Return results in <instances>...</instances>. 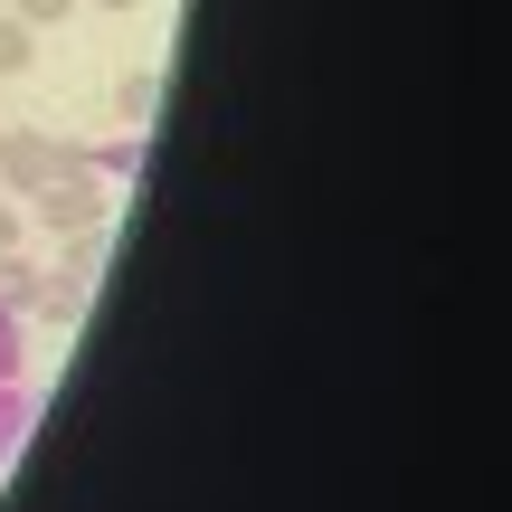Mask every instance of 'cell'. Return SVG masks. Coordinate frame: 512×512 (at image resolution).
<instances>
[{
	"label": "cell",
	"mask_w": 512,
	"mask_h": 512,
	"mask_svg": "<svg viewBox=\"0 0 512 512\" xmlns=\"http://www.w3.org/2000/svg\"><path fill=\"white\" fill-rule=\"evenodd\" d=\"M105 181H95V171L86 162H76V171H57V181L48 190H29V219L38 228H57V238H86V228H105Z\"/></svg>",
	"instance_id": "6da1fadb"
},
{
	"label": "cell",
	"mask_w": 512,
	"mask_h": 512,
	"mask_svg": "<svg viewBox=\"0 0 512 512\" xmlns=\"http://www.w3.org/2000/svg\"><path fill=\"white\" fill-rule=\"evenodd\" d=\"M86 152L76 143H57V133H0V190L10 200H29V190H48L57 171H76Z\"/></svg>",
	"instance_id": "7a4b0ae2"
},
{
	"label": "cell",
	"mask_w": 512,
	"mask_h": 512,
	"mask_svg": "<svg viewBox=\"0 0 512 512\" xmlns=\"http://www.w3.org/2000/svg\"><path fill=\"white\" fill-rule=\"evenodd\" d=\"M152 114H162V76H152V67H133L124 86H114V124H124V133H143Z\"/></svg>",
	"instance_id": "3957f363"
},
{
	"label": "cell",
	"mask_w": 512,
	"mask_h": 512,
	"mask_svg": "<svg viewBox=\"0 0 512 512\" xmlns=\"http://www.w3.org/2000/svg\"><path fill=\"white\" fill-rule=\"evenodd\" d=\"M86 171H95V181H133V171H143V133H114V143H95Z\"/></svg>",
	"instance_id": "277c9868"
},
{
	"label": "cell",
	"mask_w": 512,
	"mask_h": 512,
	"mask_svg": "<svg viewBox=\"0 0 512 512\" xmlns=\"http://www.w3.org/2000/svg\"><path fill=\"white\" fill-rule=\"evenodd\" d=\"M29 418H38V408H29V389H19V380H0V465L19 456V437H29Z\"/></svg>",
	"instance_id": "5b68a950"
},
{
	"label": "cell",
	"mask_w": 512,
	"mask_h": 512,
	"mask_svg": "<svg viewBox=\"0 0 512 512\" xmlns=\"http://www.w3.org/2000/svg\"><path fill=\"white\" fill-rule=\"evenodd\" d=\"M0 304H10V313H29V304H38V266H29L19 247L0 256Z\"/></svg>",
	"instance_id": "8992f818"
},
{
	"label": "cell",
	"mask_w": 512,
	"mask_h": 512,
	"mask_svg": "<svg viewBox=\"0 0 512 512\" xmlns=\"http://www.w3.org/2000/svg\"><path fill=\"white\" fill-rule=\"evenodd\" d=\"M29 67H38V29L0 19V76H29Z\"/></svg>",
	"instance_id": "52a82bcc"
},
{
	"label": "cell",
	"mask_w": 512,
	"mask_h": 512,
	"mask_svg": "<svg viewBox=\"0 0 512 512\" xmlns=\"http://www.w3.org/2000/svg\"><path fill=\"white\" fill-rule=\"evenodd\" d=\"M29 370V332H19V313L0 304V380H19Z\"/></svg>",
	"instance_id": "ba28073f"
},
{
	"label": "cell",
	"mask_w": 512,
	"mask_h": 512,
	"mask_svg": "<svg viewBox=\"0 0 512 512\" xmlns=\"http://www.w3.org/2000/svg\"><path fill=\"white\" fill-rule=\"evenodd\" d=\"M19 29H57V19H76V0H10Z\"/></svg>",
	"instance_id": "9c48e42d"
},
{
	"label": "cell",
	"mask_w": 512,
	"mask_h": 512,
	"mask_svg": "<svg viewBox=\"0 0 512 512\" xmlns=\"http://www.w3.org/2000/svg\"><path fill=\"white\" fill-rule=\"evenodd\" d=\"M19 238H29V209H19V200H10V190H0V256H10Z\"/></svg>",
	"instance_id": "30bf717a"
},
{
	"label": "cell",
	"mask_w": 512,
	"mask_h": 512,
	"mask_svg": "<svg viewBox=\"0 0 512 512\" xmlns=\"http://www.w3.org/2000/svg\"><path fill=\"white\" fill-rule=\"evenodd\" d=\"M95 10H143V0H95Z\"/></svg>",
	"instance_id": "8fae6325"
}]
</instances>
